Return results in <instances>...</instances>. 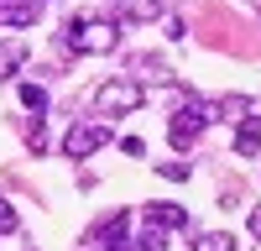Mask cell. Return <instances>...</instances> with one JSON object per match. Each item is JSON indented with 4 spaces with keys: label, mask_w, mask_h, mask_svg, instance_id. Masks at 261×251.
Instances as JSON below:
<instances>
[{
    "label": "cell",
    "mask_w": 261,
    "mask_h": 251,
    "mask_svg": "<svg viewBox=\"0 0 261 251\" xmlns=\"http://www.w3.org/2000/svg\"><path fill=\"white\" fill-rule=\"evenodd\" d=\"M146 220L162 225V230H183V225H188V215H183L178 204H146Z\"/></svg>",
    "instance_id": "obj_10"
},
{
    "label": "cell",
    "mask_w": 261,
    "mask_h": 251,
    "mask_svg": "<svg viewBox=\"0 0 261 251\" xmlns=\"http://www.w3.org/2000/svg\"><path fill=\"white\" fill-rule=\"evenodd\" d=\"M235 246H241V241H235L230 230H209V236L193 241V251H235Z\"/></svg>",
    "instance_id": "obj_13"
},
{
    "label": "cell",
    "mask_w": 261,
    "mask_h": 251,
    "mask_svg": "<svg viewBox=\"0 0 261 251\" xmlns=\"http://www.w3.org/2000/svg\"><path fill=\"white\" fill-rule=\"evenodd\" d=\"M99 146H110V126H94V120H84V126H68V136H63V157H94Z\"/></svg>",
    "instance_id": "obj_4"
},
{
    "label": "cell",
    "mask_w": 261,
    "mask_h": 251,
    "mask_svg": "<svg viewBox=\"0 0 261 251\" xmlns=\"http://www.w3.org/2000/svg\"><path fill=\"white\" fill-rule=\"evenodd\" d=\"M16 94H21V105H27L32 115H47V105H53V99H47V89H42L37 79H21V84H16Z\"/></svg>",
    "instance_id": "obj_9"
},
{
    "label": "cell",
    "mask_w": 261,
    "mask_h": 251,
    "mask_svg": "<svg viewBox=\"0 0 261 251\" xmlns=\"http://www.w3.org/2000/svg\"><path fill=\"white\" fill-rule=\"evenodd\" d=\"M27 63V42H0V84H11Z\"/></svg>",
    "instance_id": "obj_8"
},
{
    "label": "cell",
    "mask_w": 261,
    "mask_h": 251,
    "mask_svg": "<svg viewBox=\"0 0 261 251\" xmlns=\"http://www.w3.org/2000/svg\"><path fill=\"white\" fill-rule=\"evenodd\" d=\"M209 110H214V120H241L251 110V99L246 94H225V99H209Z\"/></svg>",
    "instance_id": "obj_11"
},
{
    "label": "cell",
    "mask_w": 261,
    "mask_h": 251,
    "mask_svg": "<svg viewBox=\"0 0 261 251\" xmlns=\"http://www.w3.org/2000/svg\"><path fill=\"white\" fill-rule=\"evenodd\" d=\"M141 99H146V89L136 79H110V84H99V94H94L99 115H130V110H141Z\"/></svg>",
    "instance_id": "obj_3"
},
{
    "label": "cell",
    "mask_w": 261,
    "mask_h": 251,
    "mask_svg": "<svg viewBox=\"0 0 261 251\" xmlns=\"http://www.w3.org/2000/svg\"><path fill=\"white\" fill-rule=\"evenodd\" d=\"M209 120H214L209 99H183L178 110H172V120H167V141L178 146V152H188V146H193V136H199Z\"/></svg>",
    "instance_id": "obj_2"
},
{
    "label": "cell",
    "mask_w": 261,
    "mask_h": 251,
    "mask_svg": "<svg viewBox=\"0 0 261 251\" xmlns=\"http://www.w3.org/2000/svg\"><path fill=\"white\" fill-rule=\"evenodd\" d=\"M89 246H94V251H130V215L120 209V215L99 220V225L89 230Z\"/></svg>",
    "instance_id": "obj_5"
},
{
    "label": "cell",
    "mask_w": 261,
    "mask_h": 251,
    "mask_svg": "<svg viewBox=\"0 0 261 251\" xmlns=\"http://www.w3.org/2000/svg\"><path fill=\"white\" fill-rule=\"evenodd\" d=\"M157 173H162L167 183H183V178H188V162H162V167H157Z\"/></svg>",
    "instance_id": "obj_15"
},
{
    "label": "cell",
    "mask_w": 261,
    "mask_h": 251,
    "mask_svg": "<svg viewBox=\"0 0 261 251\" xmlns=\"http://www.w3.org/2000/svg\"><path fill=\"white\" fill-rule=\"evenodd\" d=\"M251 6H261V0H251Z\"/></svg>",
    "instance_id": "obj_17"
},
{
    "label": "cell",
    "mask_w": 261,
    "mask_h": 251,
    "mask_svg": "<svg viewBox=\"0 0 261 251\" xmlns=\"http://www.w3.org/2000/svg\"><path fill=\"white\" fill-rule=\"evenodd\" d=\"M246 230H251V241H261V204H256L251 215H246Z\"/></svg>",
    "instance_id": "obj_16"
},
{
    "label": "cell",
    "mask_w": 261,
    "mask_h": 251,
    "mask_svg": "<svg viewBox=\"0 0 261 251\" xmlns=\"http://www.w3.org/2000/svg\"><path fill=\"white\" fill-rule=\"evenodd\" d=\"M11 230H16V209H11L6 194H0V236H11Z\"/></svg>",
    "instance_id": "obj_14"
},
{
    "label": "cell",
    "mask_w": 261,
    "mask_h": 251,
    "mask_svg": "<svg viewBox=\"0 0 261 251\" xmlns=\"http://www.w3.org/2000/svg\"><path fill=\"white\" fill-rule=\"evenodd\" d=\"M130 241H136L130 251H167V230L146 220V225H141V236H130Z\"/></svg>",
    "instance_id": "obj_12"
},
{
    "label": "cell",
    "mask_w": 261,
    "mask_h": 251,
    "mask_svg": "<svg viewBox=\"0 0 261 251\" xmlns=\"http://www.w3.org/2000/svg\"><path fill=\"white\" fill-rule=\"evenodd\" d=\"M235 152H241V157H256L261 152V115H241V120H235Z\"/></svg>",
    "instance_id": "obj_7"
},
{
    "label": "cell",
    "mask_w": 261,
    "mask_h": 251,
    "mask_svg": "<svg viewBox=\"0 0 261 251\" xmlns=\"http://www.w3.org/2000/svg\"><path fill=\"white\" fill-rule=\"evenodd\" d=\"M63 42H68L73 53H84V58H105V53H115V47H120V27H115V21H99V16H89L79 32H68Z\"/></svg>",
    "instance_id": "obj_1"
},
{
    "label": "cell",
    "mask_w": 261,
    "mask_h": 251,
    "mask_svg": "<svg viewBox=\"0 0 261 251\" xmlns=\"http://www.w3.org/2000/svg\"><path fill=\"white\" fill-rule=\"evenodd\" d=\"M42 0H0V27H37Z\"/></svg>",
    "instance_id": "obj_6"
}]
</instances>
